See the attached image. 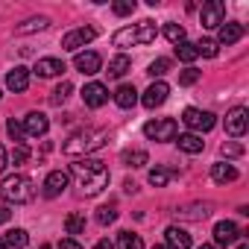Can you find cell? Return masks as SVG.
I'll return each mask as SVG.
<instances>
[{"mask_svg": "<svg viewBox=\"0 0 249 249\" xmlns=\"http://www.w3.org/2000/svg\"><path fill=\"white\" fill-rule=\"evenodd\" d=\"M106 141H108V129H79L62 144V153L71 159H85L88 153H97Z\"/></svg>", "mask_w": 249, "mask_h": 249, "instance_id": "7a4b0ae2", "label": "cell"}, {"mask_svg": "<svg viewBox=\"0 0 249 249\" xmlns=\"http://www.w3.org/2000/svg\"><path fill=\"white\" fill-rule=\"evenodd\" d=\"M167 71H170V59H156V62L150 65V71H147V73H150V76H159V79H161V76H164Z\"/></svg>", "mask_w": 249, "mask_h": 249, "instance_id": "d590c367", "label": "cell"}, {"mask_svg": "<svg viewBox=\"0 0 249 249\" xmlns=\"http://www.w3.org/2000/svg\"><path fill=\"white\" fill-rule=\"evenodd\" d=\"M117 249H144V240H141V234H135V231H120Z\"/></svg>", "mask_w": 249, "mask_h": 249, "instance_id": "484cf974", "label": "cell"}, {"mask_svg": "<svg viewBox=\"0 0 249 249\" xmlns=\"http://www.w3.org/2000/svg\"><path fill=\"white\" fill-rule=\"evenodd\" d=\"M243 24H237V21H229V24H223L220 27V33H217V44H237L240 38H243Z\"/></svg>", "mask_w": 249, "mask_h": 249, "instance_id": "2e32d148", "label": "cell"}, {"mask_svg": "<svg viewBox=\"0 0 249 249\" xmlns=\"http://www.w3.org/2000/svg\"><path fill=\"white\" fill-rule=\"evenodd\" d=\"M129 68H132V62H129V56H123V53H120V56H114V59L108 62V71H106V73L117 79V76H123V73H126Z\"/></svg>", "mask_w": 249, "mask_h": 249, "instance_id": "cb8c5ba5", "label": "cell"}, {"mask_svg": "<svg viewBox=\"0 0 249 249\" xmlns=\"http://www.w3.org/2000/svg\"><path fill=\"white\" fill-rule=\"evenodd\" d=\"M144 135H147L150 141H173V138H176V120H173V117L150 120V123H144Z\"/></svg>", "mask_w": 249, "mask_h": 249, "instance_id": "5b68a950", "label": "cell"}, {"mask_svg": "<svg viewBox=\"0 0 249 249\" xmlns=\"http://www.w3.org/2000/svg\"><path fill=\"white\" fill-rule=\"evenodd\" d=\"M199 21H202L205 30H220L226 24V6L220 3V0H208V3L202 6V12H199Z\"/></svg>", "mask_w": 249, "mask_h": 249, "instance_id": "ba28073f", "label": "cell"}, {"mask_svg": "<svg viewBox=\"0 0 249 249\" xmlns=\"http://www.w3.org/2000/svg\"><path fill=\"white\" fill-rule=\"evenodd\" d=\"M199 76H202V71L188 68V71H182V73H179V85H194V82H199Z\"/></svg>", "mask_w": 249, "mask_h": 249, "instance_id": "74e56055", "label": "cell"}, {"mask_svg": "<svg viewBox=\"0 0 249 249\" xmlns=\"http://www.w3.org/2000/svg\"><path fill=\"white\" fill-rule=\"evenodd\" d=\"M6 88L15 91V94L27 91V88H30V71H27L24 65H18L15 71H9V73H6Z\"/></svg>", "mask_w": 249, "mask_h": 249, "instance_id": "e0dca14e", "label": "cell"}, {"mask_svg": "<svg viewBox=\"0 0 249 249\" xmlns=\"http://www.w3.org/2000/svg\"><path fill=\"white\" fill-rule=\"evenodd\" d=\"M65 231L68 234H82L85 231V214H68L65 217Z\"/></svg>", "mask_w": 249, "mask_h": 249, "instance_id": "83f0119b", "label": "cell"}, {"mask_svg": "<svg viewBox=\"0 0 249 249\" xmlns=\"http://www.w3.org/2000/svg\"><path fill=\"white\" fill-rule=\"evenodd\" d=\"M41 249H50V246H41Z\"/></svg>", "mask_w": 249, "mask_h": 249, "instance_id": "f907efd6", "label": "cell"}, {"mask_svg": "<svg viewBox=\"0 0 249 249\" xmlns=\"http://www.w3.org/2000/svg\"><path fill=\"white\" fill-rule=\"evenodd\" d=\"M123 161H126L129 167H144L150 161V156L144 150H129V153H123Z\"/></svg>", "mask_w": 249, "mask_h": 249, "instance_id": "4dcf8cb0", "label": "cell"}, {"mask_svg": "<svg viewBox=\"0 0 249 249\" xmlns=\"http://www.w3.org/2000/svg\"><path fill=\"white\" fill-rule=\"evenodd\" d=\"M220 153H223L226 159H237V156H243V147H240V144H234V141H226V144L220 147Z\"/></svg>", "mask_w": 249, "mask_h": 249, "instance_id": "ab89813d", "label": "cell"}, {"mask_svg": "<svg viewBox=\"0 0 249 249\" xmlns=\"http://www.w3.org/2000/svg\"><path fill=\"white\" fill-rule=\"evenodd\" d=\"M114 220H117V211H114V208H108V205H103V208L97 211V223H100V226H111Z\"/></svg>", "mask_w": 249, "mask_h": 249, "instance_id": "8d00e7d4", "label": "cell"}, {"mask_svg": "<svg viewBox=\"0 0 249 249\" xmlns=\"http://www.w3.org/2000/svg\"><path fill=\"white\" fill-rule=\"evenodd\" d=\"M9 217H12V205H9L3 196H0V223H6Z\"/></svg>", "mask_w": 249, "mask_h": 249, "instance_id": "b9f144b4", "label": "cell"}, {"mask_svg": "<svg viewBox=\"0 0 249 249\" xmlns=\"http://www.w3.org/2000/svg\"><path fill=\"white\" fill-rule=\"evenodd\" d=\"M176 59H179V62H185V65L196 62V59H199V56H196V44H191V41L176 44Z\"/></svg>", "mask_w": 249, "mask_h": 249, "instance_id": "4316f807", "label": "cell"}, {"mask_svg": "<svg viewBox=\"0 0 249 249\" xmlns=\"http://www.w3.org/2000/svg\"><path fill=\"white\" fill-rule=\"evenodd\" d=\"M246 123H249L246 108H243V106H234V108L226 114V132H229L231 138H240V135L246 132Z\"/></svg>", "mask_w": 249, "mask_h": 249, "instance_id": "30bf717a", "label": "cell"}, {"mask_svg": "<svg viewBox=\"0 0 249 249\" xmlns=\"http://www.w3.org/2000/svg\"><path fill=\"white\" fill-rule=\"evenodd\" d=\"M164 240H167V249H191V234L179 226H170L164 231Z\"/></svg>", "mask_w": 249, "mask_h": 249, "instance_id": "d6986e66", "label": "cell"}, {"mask_svg": "<svg viewBox=\"0 0 249 249\" xmlns=\"http://www.w3.org/2000/svg\"><path fill=\"white\" fill-rule=\"evenodd\" d=\"M94 249H114V246H111L108 240H97V246H94Z\"/></svg>", "mask_w": 249, "mask_h": 249, "instance_id": "f6af8a7d", "label": "cell"}, {"mask_svg": "<svg viewBox=\"0 0 249 249\" xmlns=\"http://www.w3.org/2000/svg\"><path fill=\"white\" fill-rule=\"evenodd\" d=\"M0 249H9V243H6V240H3V237H0Z\"/></svg>", "mask_w": 249, "mask_h": 249, "instance_id": "bcb514c9", "label": "cell"}, {"mask_svg": "<svg viewBox=\"0 0 249 249\" xmlns=\"http://www.w3.org/2000/svg\"><path fill=\"white\" fill-rule=\"evenodd\" d=\"M159 36L156 24L153 21H141V24H132V27H120L114 36H111V44L126 50V47H138V44H153Z\"/></svg>", "mask_w": 249, "mask_h": 249, "instance_id": "3957f363", "label": "cell"}, {"mask_svg": "<svg viewBox=\"0 0 249 249\" xmlns=\"http://www.w3.org/2000/svg\"><path fill=\"white\" fill-rule=\"evenodd\" d=\"M114 103H117L120 108H132V106L138 103V91H135V85H120V88L114 91Z\"/></svg>", "mask_w": 249, "mask_h": 249, "instance_id": "603a6c76", "label": "cell"}, {"mask_svg": "<svg viewBox=\"0 0 249 249\" xmlns=\"http://www.w3.org/2000/svg\"><path fill=\"white\" fill-rule=\"evenodd\" d=\"M6 164H9V156H6V150H3V144H0V173L6 170Z\"/></svg>", "mask_w": 249, "mask_h": 249, "instance_id": "ee69618b", "label": "cell"}, {"mask_svg": "<svg viewBox=\"0 0 249 249\" xmlns=\"http://www.w3.org/2000/svg\"><path fill=\"white\" fill-rule=\"evenodd\" d=\"M208 214H211V205H208V202L185 205V208H179V211H176V217H179V220H205Z\"/></svg>", "mask_w": 249, "mask_h": 249, "instance_id": "7402d4cb", "label": "cell"}, {"mask_svg": "<svg viewBox=\"0 0 249 249\" xmlns=\"http://www.w3.org/2000/svg\"><path fill=\"white\" fill-rule=\"evenodd\" d=\"M237 237H240V229H237L231 220H220V223L214 226V243H217V246H231Z\"/></svg>", "mask_w": 249, "mask_h": 249, "instance_id": "9a60e30c", "label": "cell"}, {"mask_svg": "<svg viewBox=\"0 0 249 249\" xmlns=\"http://www.w3.org/2000/svg\"><path fill=\"white\" fill-rule=\"evenodd\" d=\"M179 150L182 153H188V156H196V153H202L205 150V141L199 138V135H194V132H185V135H179Z\"/></svg>", "mask_w": 249, "mask_h": 249, "instance_id": "ffe728a7", "label": "cell"}, {"mask_svg": "<svg viewBox=\"0 0 249 249\" xmlns=\"http://www.w3.org/2000/svg\"><path fill=\"white\" fill-rule=\"evenodd\" d=\"M196 56L214 59V56H217V41H211V38H202V41L196 44Z\"/></svg>", "mask_w": 249, "mask_h": 249, "instance_id": "836d02e7", "label": "cell"}, {"mask_svg": "<svg viewBox=\"0 0 249 249\" xmlns=\"http://www.w3.org/2000/svg\"><path fill=\"white\" fill-rule=\"evenodd\" d=\"M73 68H76L79 73L91 76V73H97V71L103 68V59H100V53H94V50H85V53H76V59H73Z\"/></svg>", "mask_w": 249, "mask_h": 249, "instance_id": "5bb4252c", "label": "cell"}, {"mask_svg": "<svg viewBox=\"0 0 249 249\" xmlns=\"http://www.w3.org/2000/svg\"><path fill=\"white\" fill-rule=\"evenodd\" d=\"M182 120H185V126H188L194 135L214 129V123H217V117H214L211 111H202V108H185V111H182Z\"/></svg>", "mask_w": 249, "mask_h": 249, "instance_id": "8992f818", "label": "cell"}, {"mask_svg": "<svg viewBox=\"0 0 249 249\" xmlns=\"http://www.w3.org/2000/svg\"><path fill=\"white\" fill-rule=\"evenodd\" d=\"M3 240L9 243V249H12V246H15V249H24V246L30 243V234H27L24 229H12V231H6Z\"/></svg>", "mask_w": 249, "mask_h": 249, "instance_id": "f1b7e54d", "label": "cell"}, {"mask_svg": "<svg viewBox=\"0 0 249 249\" xmlns=\"http://www.w3.org/2000/svg\"><path fill=\"white\" fill-rule=\"evenodd\" d=\"M196 249H214V246H211V243H202V246H196Z\"/></svg>", "mask_w": 249, "mask_h": 249, "instance_id": "c3c4849f", "label": "cell"}, {"mask_svg": "<svg viewBox=\"0 0 249 249\" xmlns=\"http://www.w3.org/2000/svg\"><path fill=\"white\" fill-rule=\"evenodd\" d=\"M82 100H85L88 108H100V106L108 103V88L103 82H88L85 91H82Z\"/></svg>", "mask_w": 249, "mask_h": 249, "instance_id": "7c38bea8", "label": "cell"}, {"mask_svg": "<svg viewBox=\"0 0 249 249\" xmlns=\"http://www.w3.org/2000/svg\"><path fill=\"white\" fill-rule=\"evenodd\" d=\"M167 94H170V85H167V82H161V79H156V82H153V85L144 91L141 103H144L147 108H159V106H164Z\"/></svg>", "mask_w": 249, "mask_h": 249, "instance_id": "8fae6325", "label": "cell"}, {"mask_svg": "<svg viewBox=\"0 0 249 249\" xmlns=\"http://www.w3.org/2000/svg\"><path fill=\"white\" fill-rule=\"evenodd\" d=\"M24 135H33V138H41V135H47V129H50V120H47V114L44 111H30L27 117H24Z\"/></svg>", "mask_w": 249, "mask_h": 249, "instance_id": "9c48e42d", "label": "cell"}, {"mask_svg": "<svg viewBox=\"0 0 249 249\" xmlns=\"http://www.w3.org/2000/svg\"><path fill=\"white\" fill-rule=\"evenodd\" d=\"M62 71H65V62H62V59H56V56H47V59H38V62H36V73H38L41 79L59 76Z\"/></svg>", "mask_w": 249, "mask_h": 249, "instance_id": "ac0fdd59", "label": "cell"}, {"mask_svg": "<svg viewBox=\"0 0 249 249\" xmlns=\"http://www.w3.org/2000/svg\"><path fill=\"white\" fill-rule=\"evenodd\" d=\"M71 173L79 179L85 196H97V194L108 185V167H106V161H100V159H76V161L71 164Z\"/></svg>", "mask_w": 249, "mask_h": 249, "instance_id": "6da1fadb", "label": "cell"}, {"mask_svg": "<svg viewBox=\"0 0 249 249\" xmlns=\"http://www.w3.org/2000/svg\"><path fill=\"white\" fill-rule=\"evenodd\" d=\"M211 179L217 185H226V182H234L237 179V170L229 161H217V164H211Z\"/></svg>", "mask_w": 249, "mask_h": 249, "instance_id": "44dd1931", "label": "cell"}, {"mask_svg": "<svg viewBox=\"0 0 249 249\" xmlns=\"http://www.w3.org/2000/svg\"><path fill=\"white\" fill-rule=\"evenodd\" d=\"M0 196H3L9 205H24V202H33L36 199V182L24 173H15V176H6L3 185H0Z\"/></svg>", "mask_w": 249, "mask_h": 249, "instance_id": "277c9868", "label": "cell"}, {"mask_svg": "<svg viewBox=\"0 0 249 249\" xmlns=\"http://www.w3.org/2000/svg\"><path fill=\"white\" fill-rule=\"evenodd\" d=\"M167 182H170V170L167 167H153L150 170V185L153 188H164Z\"/></svg>", "mask_w": 249, "mask_h": 249, "instance_id": "1f68e13d", "label": "cell"}, {"mask_svg": "<svg viewBox=\"0 0 249 249\" xmlns=\"http://www.w3.org/2000/svg\"><path fill=\"white\" fill-rule=\"evenodd\" d=\"M234 249H249V243H240V246H234Z\"/></svg>", "mask_w": 249, "mask_h": 249, "instance_id": "681fc988", "label": "cell"}, {"mask_svg": "<svg viewBox=\"0 0 249 249\" xmlns=\"http://www.w3.org/2000/svg\"><path fill=\"white\" fill-rule=\"evenodd\" d=\"M164 38H167L170 44H182V41H185V27H182V24H173V21L164 24Z\"/></svg>", "mask_w": 249, "mask_h": 249, "instance_id": "f546056e", "label": "cell"}, {"mask_svg": "<svg viewBox=\"0 0 249 249\" xmlns=\"http://www.w3.org/2000/svg\"><path fill=\"white\" fill-rule=\"evenodd\" d=\"M59 249H82V246H79V243H76L73 237H65V240L59 243Z\"/></svg>", "mask_w": 249, "mask_h": 249, "instance_id": "7bdbcfd3", "label": "cell"}, {"mask_svg": "<svg viewBox=\"0 0 249 249\" xmlns=\"http://www.w3.org/2000/svg\"><path fill=\"white\" fill-rule=\"evenodd\" d=\"M71 185V173H65V170H50L47 173V179H44V196H59L65 188Z\"/></svg>", "mask_w": 249, "mask_h": 249, "instance_id": "4fadbf2b", "label": "cell"}, {"mask_svg": "<svg viewBox=\"0 0 249 249\" xmlns=\"http://www.w3.org/2000/svg\"><path fill=\"white\" fill-rule=\"evenodd\" d=\"M27 159H30V150H27L24 144H18V147L12 150V161H15V164H24Z\"/></svg>", "mask_w": 249, "mask_h": 249, "instance_id": "60d3db41", "label": "cell"}, {"mask_svg": "<svg viewBox=\"0 0 249 249\" xmlns=\"http://www.w3.org/2000/svg\"><path fill=\"white\" fill-rule=\"evenodd\" d=\"M47 27H50L47 18H30V21H24L15 33H18V36H30V33H41V30H47Z\"/></svg>", "mask_w": 249, "mask_h": 249, "instance_id": "d4e9b609", "label": "cell"}, {"mask_svg": "<svg viewBox=\"0 0 249 249\" xmlns=\"http://www.w3.org/2000/svg\"><path fill=\"white\" fill-rule=\"evenodd\" d=\"M6 132H9V138H12V141H21V138H24V126H21L15 117H9V120H6Z\"/></svg>", "mask_w": 249, "mask_h": 249, "instance_id": "f35d334b", "label": "cell"}, {"mask_svg": "<svg viewBox=\"0 0 249 249\" xmlns=\"http://www.w3.org/2000/svg\"><path fill=\"white\" fill-rule=\"evenodd\" d=\"M153 249H167V243H156V246H153Z\"/></svg>", "mask_w": 249, "mask_h": 249, "instance_id": "7dc6e473", "label": "cell"}, {"mask_svg": "<svg viewBox=\"0 0 249 249\" xmlns=\"http://www.w3.org/2000/svg\"><path fill=\"white\" fill-rule=\"evenodd\" d=\"M97 38V30L94 27H76V30H71L65 38H62V50H68V53H79L85 44H91Z\"/></svg>", "mask_w": 249, "mask_h": 249, "instance_id": "52a82bcc", "label": "cell"}, {"mask_svg": "<svg viewBox=\"0 0 249 249\" xmlns=\"http://www.w3.org/2000/svg\"><path fill=\"white\" fill-rule=\"evenodd\" d=\"M111 9H114V15L126 18V15H132V12H135V0H117V3H114Z\"/></svg>", "mask_w": 249, "mask_h": 249, "instance_id": "e575fe53", "label": "cell"}, {"mask_svg": "<svg viewBox=\"0 0 249 249\" xmlns=\"http://www.w3.org/2000/svg\"><path fill=\"white\" fill-rule=\"evenodd\" d=\"M71 91H73V85H71V82H62V85H56V91H53L50 103H53V106H62V103L71 97Z\"/></svg>", "mask_w": 249, "mask_h": 249, "instance_id": "d6a6232c", "label": "cell"}]
</instances>
